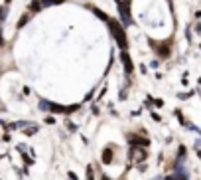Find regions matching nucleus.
<instances>
[{"label": "nucleus", "instance_id": "obj_3", "mask_svg": "<svg viewBox=\"0 0 201 180\" xmlns=\"http://www.w3.org/2000/svg\"><path fill=\"white\" fill-rule=\"evenodd\" d=\"M122 62H124V66H126V71L130 73V71H132V63H130V59H128V56H126V53L122 56Z\"/></svg>", "mask_w": 201, "mask_h": 180}, {"label": "nucleus", "instance_id": "obj_5", "mask_svg": "<svg viewBox=\"0 0 201 180\" xmlns=\"http://www.w3.org/2000/svg\"><path fill=\"white\" fill-rule=\"evenodd\" d=\"M103 180H111V178H107V176H103Z\"/></svg>", "mask_w": 201, "mask_h": 180}, {"label": "nucleus", "instance_id": "obj_4", "mask_svg": "<svg viewBox=\"0 0 201 180\" xmlns=\"http://www.w3.org/2000/svg\"><path fill=\"white\" fill-rule=\"evenodd\" d=\"M103 160H105V162H111V160H112V154H111V151H105V154H103Z\"/></svg>", "mask_w": 201, "mask_h": 180}, {"label": "nucleus", "instance_id": "obj_2", "mask_svg": "<svg viewBox=\"0 0 201 180\" xmlns=\"http://www.w3.org/2000/svg\"><path fill=\"white\" fill-rule=\"evenodd\" d=\"M134 160H144L146 158V151L144 148H132V154H130Z\"/></svg>", "mask_w": 201, "mask_h": 180}, {"label": "nucleus", "instance_id": "obj_1", "mask_svg": "<svg viewBox=\"0 0 201 180\" xmlns=\"http://www.w3.org/2000/svg\"><path fill=\"white\" fill-rule=\"evenodd\" d=\"M111 30H112V34L117 36L118 44H120L122 47H126V38H124V32H122V28H120V26H118L117 22H111Z\"/></svg>", "mask_w": 201, "mask_h": 180}]
</instances>
